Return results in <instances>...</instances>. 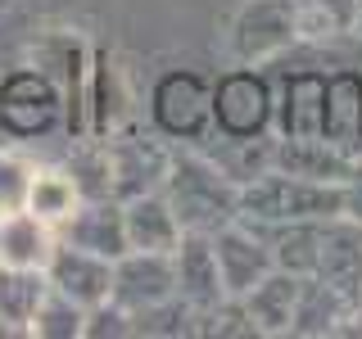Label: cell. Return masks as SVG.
I'll use <instances>...</instances> for the list:
<instances>
[{"mask_svg": "<svg viewBox=\"0 0 362 339\" xmlns=\"http://www.w3.org/2000/svg\"><path fill=\"white\" fill-rule=\"evenodd\" d=\"M54 226L41 222L37 213L18 208V213H0V267H37L45 271L54 254Z\"/></svg>", "mask_w": 362, "mask_h": 339, "instance_id": "20", "label": "cell"}, {"mask_svg": "<svg viewBox=\"0 0 362 339\" xmlns=\"http://www.w3.org/2000/svg\"><path fill=\"white\" fill-rule=\"evenodd\" d=\"M122 222H127V244L141 254H173L181 244V222L163 190L122 199Z\"/></svg>", "mask_w": 362, "mask_h": 339, "instance_id": "19", "label": "cell"}, {"mask_svg": "<svg viewBox=\"0 0 362 339\" xmlns=\"http://www.w3.org/2000/svg\"><path fill=\"white\" fill-rule=\"evenodd\" d=\"M32 177H37V167H32L23 154L0 150V213H18V208H28Z\"/></svg>", "mask_w": 362, "mask_h": 339, "instance_id": "28", "label": "cell"}, {"mask_svg": "<svg viewBox=\"0 0 362 339\" xmlns=\"http://www.w3.org/2000/svg\"><path fill=\"white\" fill-rule=\"evenodd\" d=\"M317 280L339 290L354 308H362V222L358 218H331L322 231L317 254Z\"/></svg>", "mask_w": 362, "mask_h": 339, "instance_id": "13", "label": "cell"}, {"mask_svg": "<svg viewBox=\"0 0 362 339\" xmlns=\"http://www.w3.org/2000/svg\"><path fill=\"white\" fill-rule=\"evenodd\" d=\"M354 37H362V0H358V14H354Z\"/></svg>", "mask_w": 362, "mask_h": 339, "instance_id": "31", "label": "cell"}, {"mask_svg": "<svg viewBox=\"0 0 362 339\" xmlns=\"http://www.w3.org/2000/svg\"><path fill=\"white\" fill-rule=\"evenodd\" d=\"M64 172L73 177V186H77L82 199H109L113 195L109 150H105V141H95V136H82V145L73 150V158H68Z\"/></svg>", "mask_w": 362, "mask_h": 339, "instance_id": "25", "label": "cell"}, {"mask_svg": "<svg viewBox=\"0 0 362 339\" xmlns=\"http://www.w3.org/2000/svg\"><path fill=\"white\" fill-rule=\"evenodd\" d=\"M177 294V267L173 254H141V249H127V254L113 263V290L109 299L118 308H127L132 316L154 308V303L173 299Z\"/></svg>", "mask_w": 362, "mask_h": 339, "instance_id": "9", "label": "cell"}, {"mask_svg": "<svg viewBox=\"0 0 362 339\" xmlns=\"http://www.w3.org/2000/svg\"><path fill=\"white\" fill-rule=\"evenodd\" d=\"M322 141L362 158V68L326 73V109H322Z\"/></svg>", "mask_w": 362, "mask_h": 339, "instance_id": "16", "label": "cell"}, {"mask_svg": "<svg viewBox=\"0 0 362 339\" xmlns=\"http://www.w3.org/2000/svg\"><path fill=\"white\" fill-rule=\"evenodd\" d=\"M213 254H218V271H222V290L226 299H240L267 276L272 267V244L254 231L249 222H226L222 231H213Z\"/></svg>", "mask_w": 362, "mask_h": 339, "instance_id": "8", "label": "cell"}, {"mask_svg": "<svg viewBox=\"0 0 362 339\" xmlns=\"http://www.w3.org/2000/svg\"><path fill=\"white\" fill-rule=\"evenodd\" d=\"M82 203V195H77V186H73V177L59 172V167H45V172L32 177V190H28V213H37L41 222H50V226H59L68 213Z\"/></svg>", "mask_w": 362, "mask_h": 339, "instance_id": "26", "label": "cell"}, {"mask_svg": "<svg viewBox=\"0 0 362 339\" xmlns=\"http://www.w3.org/2000/svg\"><path fill=\"white\" fill-rule=\"evenodd\" d=\"M249 226H254V222H249ZM254 231L272 244V263H276L281 271H294V276H313V271H317V254H322L326 222H286V226H254Z\"/></svg>", "mask_w": 362, "mask_h": 339, "instance_id": "22", "label": "cell"}, {"mask_svg": "<svg viewBox=\"0 0 362 339\" xmlns=\"http://www.w3.org/2000/svg\"><path fill=\"white\" fill-rule=\"evenodd\" d=\"M109 150V172H113V199H136L150 195V190H163L168 167H173V145L168 136H136V131H113L105 136Z\"/></svg>", "mask_w": 362, "mask_h": 339, "instance_id": "7", "label": "cell"}, {"mask_svg": "<svg viewBox=\"0 0 362 339\" xmlns=\"http://www.w3.org/2000/svg\"><path fill=\"white\" fill-rule=\"evenodd\" d=\"M132 122V86L122 64L109 50L90 54V82H86V136L105 141Z\"/></svg>", "mask_w": 362, "mask_h": 339, "instance_id": "11", "label": "cell"}, {"mask_svg": "<svg viewBox=\"0 0 362 339\" xmlns=\"http://www.w3.org/2000/svg\"><path fill=\"white\" fill-rule=\"evenodd\" d=\"M0 127L18 141H41L54 127H64V95L50 73L32 68H14L0 77Z\"/></svg>", "mask_w": 362, "mask_h": 339, "instance_id": "5", "label": "cell"}, {"mask_svg": "<svg viewBox=\"0 0 362 339\" xmlns=\"http://www.w3.org/2000/svg\"><path fill=\"white\" fill-rule=\"evenodd\" d=\"M213 127L222 141H263L276 131V90L258 68L235 64L213 82Z\"/></svg>", "mask_w": 362, "mask_h": 339, "instance_id": "3", "label": "cell"}, {"mask_svg": "<svg viewBox=\"0 0 362 339\" xmlns=\"http://www.w3.org/2000/svg\"><path fill=\"white\" fill-rule=\"evenodd\" d=\"M358 0H294L299 18V45H331L354 32Z\"/></svg>", "mask_w": 362, "mask_h": 339, "instance_id": "24", "label": "cell"}, {"mask_svg": "<svg viewBox=\"0 0 362 339\" xmlns=\"http://www.w3.org/2000/svg\"><path fill=\"white\" fill-rule=\"evenodd\" d=\"M299 45V18H294V0H249L240 5L231 32H226V50L235 64L263 68Z\"/></svg>", "mask_w": 362, "mask_h": 339, "instance_id": "4", "label": "cell"}, {"mask_svg": "<svg viewBox=\"0 0 362 339\" xmlns=\"http://www.w3.org/2000/svg\"><path fill=\"white\" fill-rule=\"evenodd\" d=\"M50 294L37 267H0V335H32V316Z\"/></svg>", "mask_w": 362, "mask_h": 339, "instance_id": "21", "label": "cell"}, {"mask_svg": "<svg viewBox=\"0 0 362 339\" xmlns=\"http://www.w3.org/2000/svg\"><path fill=\"white\" fill-rule=\"evenodd\" d=\"M322 109H326V73H317V68L286 73L276 90V136H286V141L322 136Z\"/></svg>", "mask_w": 362, "mask_h": 339, "instance_id": "15", "label": "cell"}, {"mask_svg": "<svg viewBox=\"0 0 362 339\" xmlns=\"http://www.w3.org/2000/svg\"><path fill=\"white\" fill-rule=\"evenodd\" d=\"M299 290H303V276L272 267L254 290L240 294L245 316H249V326H254V335H263V339L290 335L294 331V308H299Z\"/></svg>", "mask_w": 362, "mask_h": 339, "instance_id": "17", "label": "cell"}, {"mask_svg": "<svg viewBox=\"0 0 362 339\" xmlns=\"http://www.w3.org/2000/svg\"><path fill=\"white\" fill-rule=\"evenodd\" d=\"M150 118H154V131L168 136V141H181V145L204 141V131L213 127V86L199 73L173 68L150 90Z\"/></svg>", "mask_w": 362, "mask_h": 339, "instance_id": "6", "label": "cell"}, {"mask_svg": "<svg viewBox=\"0 0 362 339\" xmlns=\"http://www.w3.org/2000/svg\"><path fill=\"white\" fill-rule=\"evenodd\" d=\"M163 195L173 203L181 231H222L226 222L240 218V186L218 167V158H204L195 150H173Z\"/></svg>", "mask_w": 362, "mask_h": 339, "instance_id": "1", "label": "cell"}, {"mask_svg": "<svg viewBox=\"0 0 362 339\" xmlns=\"http://www.w3.org/2000/svg\"><path fill=\"white\" fill-rule=\"evenodd\" d=\"M344 218H358L362 222V158H358L354 177L344 181Z\"/></svg>", "mask_w": 362, "mask_h": 339, "instance_id": "30", "label": "cell"}, {"mask_svg": "<svg viewBox=\"0 0 362 339\" xmlns=\"http://www.w3.org/2000/svg\"><path fill=\"white\" fill-rule=\"evenodd\" d=\"M82 321H86L82 303H73L68 294L50 290L41 299L37 316H32V335L37 339H82Z\"/></svg>", "mask_w": 362, "mask_h": 339, "instance_id": "27", "label": "cell"}, {"mask_svg": "<svg viewBox=\"0 0 362 339\" xmlns=\"http://www.w3.org/2000/svg\"><path fill=\"white\" fill-rule=\"evenodd\" d=\"M240 218L254 226H286V222H331L344 218V186L303 181L290 172H258L240 186Z\"/></svg>", "mask_w": 362, "mask_h": 339, "instance_id": "2", "label": "cell"}, {"mask_svg": "<svg viewBox=\"0 0 362 339\" xmlns=\"http://www.w3.org/2000/svg\"><path fill=\"white\" fill-rule=\"evenodd\" d=\"M272 167H276V172H290V177H303V181L344 186V181L354 177L358 158L335 150L322 136H313V141H286V136H276V141H272Z\"/></svg>", "mask_w": 362, "mask_h": 339, "instance_id": "18", "label": "cell"}, {"mask_svg": "<svg viewBox=\"0 0 362 339\" xmlns=\"http://www.w3.org/2000/svg\"><path fill=\"white\" fill-rule=\"evenodd\" d=\"M54 235L77 249H86V254H100L109 258V263H118L122 254H127V222H122V199H82L68 218L54 226Z\"/></svg>", "mask_w": 362, "mask_h": 339, "instance_id": "10", "label": "cell"}, {"mask_svg": "<svg viewBox=\"0 0 362 339\" xmlns=\"http://www.w3.org/2000/svg\"><path fill=\"white\" fill-rule=\"evenodd\" d=\"M349 312H354V303H349L339 290H331L326 280H317V276H303L299 308H294V331L290 335H303V339L339 335V326H344Z\"/></svg>", "mask_w": 362, "mask_h": 339, "instance_id": "23", "label": "cell"}, {"mask_svg": "<svg viewBox=\"0 0 362 339\" xmlns=\"http://www.w3.org/2000/svg\"><path fill=\"white\" fill-rule=\"evenodd\" d=\"M173 267H177V294L190 303L199 316L213 312L226 299L222 290V271L218 254H213V235L204 231H181V244L173 249Z\"/></svg>", "mask_w": 362, "mask_h": 339, "instance_id": "14", "label": "cell"}, {"mask_svg": "<svg viewBox=\"0 0 362 339\" xmlns=\"http://www.w3.org/2000/svg\"><path fill=\"white\" fill-rule=\"evenodd\" d=\"M136 335L132 331V312L118 308L113 299L95 303V308H86V321H82V339H127Z\"/></svg>", "mask_w": 362, "mask_h": 339, "instance_id": "29", "label": "cell"}, {"mask_svg": "<svg viewBox=\"0 0 362 339\" xmlns=\"http://www.w3.org/2000/svg\"><path fill=\"white\" fill-rule=\"evenodd\" d=\"M45 280H50V290L68 294L73 303L95 308L113 290V263L100 258V254H86V249H77L68 240H54V254H50V263H45Z\"/></svg>", "mask_w": 362, "mask_h": 339, "instance_id": "12", "label": "cell"}]
</instances>
